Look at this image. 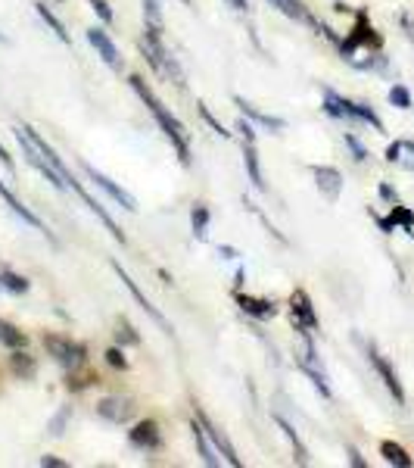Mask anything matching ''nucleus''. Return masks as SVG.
<instances>
[{"instance_id":"412c9836","label":"nucleus","mask_w":414,"mask_h":468,"mask_svg":"<svg viewBox=\"0 0 414 468\" xmlns=\"http://www.w3.org/2000/svg\"><path fill=\"white\" fill-rule=\"evenodd\" d=\"M34 10H38V16L44 19V23H47V28H50V32H53L56 38L63 41V44H69V32H65V25H63L60 19L53 16V10H50L47 4H41V0H38V4H34Z\"/></svg>"},{"instance_id":"a18cd8bd","label":"nucleus","mask_w":414,"mask_h":468,"mask_svg":"<svg viewBox=\"0 0 414 468\" xmlns=\"http://www.w3.org/2000/svg\"><path fill=\"white\" fill-rule=\"evenodd\" d=\"M402 150H408V153H414V141H402Z\"/></svg>"},{"instance_id":"c9c22d12","label":"nucleus","mask_w":414,"mask_h":468,"mask_svg":"<svg viewBox=\"0 0 414 468\" xmlns=\"http://www.w3.org/2000/svg\"><path fill=\"white\" fill-rule=\"evenodd\" d=\"M200 113H202V119H206V122H209V125H212V128H215V132H218V134H221V138H228V134H231V132H224V128H221V122H218V119L212 116V113H209V106H202V103H200Z\"/></svg>"},{"instance_id":"6e6552de","label":"nucleus","mask_w":414,"mask_h":468,"mask_svg":"<svg viewBox=\"0 0 414 468\" xmlns=\"http://www.w3.org/2000/svg\"><path fill=\"white\" fill-rule=\"evenodd\" d=\"M361 44H374V47H380V34H377L374 28L368 25V16H365V13H358V25H355V28H352V34H349L343 44H339V50H343L346 60H352V53H355V50H358Z\"/></svg>"},{"instance_id":"e433bc0d","label":"nucleus","mask_w":414,"mask_h":468,"mask_svg":"<svg viewBox=\"0 0 414 468\" xmlns=\"http://www.w3.org/2000/svg\"><path fill=\"white\" fill-rule=\"evenodd\" d=\"M237 132H240V134H243V141H250V144H256V132H252V125H250V122H246V116H243V119H240V122H237Z\"/></svg>"},{"instance_id":"f03ea898","label":"nucleus","mask_w":414,"mask_h":468,"mask_svg":"<svg viewBox=\"0 0 414 468\" xmlns=\"http://www.w3.org/2000/svg\"><path fill=\"white\" fill-rule=\"evenodd\" d=\"M44 347H47V353L63 365V369H75V365L84 362V347L82 343H72L69 337L47 334L44 337Z\"/></svg>"},{"instance_id":"4468645a","label":"nucleus","mask_w":414,"mask_h":468,"mask_svg":"<svg viewBox=\"0 0 414 468\" xmlns=\"http://www.w3.org/2000/svg\"><path fill=\"white\" fill-rule=\"evenodd\" d=\"M87 41H91V47L97 50L100 56H103V63H106V66L119 69V50H115L112 38H109V34L103 32V28H91V32H87Z\"/></svg>"},{"instance_id":"6ab92c4d","label":"nucleus","mask_w":414,"mask_h":468,"mask_svg":"<svg viewBox=\"0 0 414 468\" xmlns=\"http://www.w3.org/2000/svg\"><path fill=\"white\" fill-rule=\"evenodd\" d=\"M377 222H380L383 234H392V228H396V225H402L405 232H411V228H414V213L405 210V206H392L389 219H377Z\"/></svg>"},{"instance_id":"9b49d317","label":"nucleus","mask_w":414,"mask_h":468,"mask_svg":"<svg viewBox=\"0 0 414 468\" xmlns=\"http://www.w3.org/2000/svg\"><path fill=\"white\" fill-rule=\"evenodd\" d=\"M196 419L202 422V428H206L209 441L215 443V450L221 453V459H224V462H228V465H234V468H240V465H243V462H240V456H237V450H234V443L228 441V434H224V431H218L215 424L209 422V419H206V415H202V412H196Z\"/></svg>"},{"instance_id":"a19ab883","label":"nucleus","mask_w":414,"mask_h":468,"mask_svg":"<svg viewBox=\"0 0 414 468\" xmlns=\"http://www.w3.org/2000/svg\"><path fill=\"white\" fill-rule=\"evenodd\" d=\"M0 163L6 165V172H16V165H13V156L6 153V147H4V144H0Z\"/></svg>"},{"instance_id":"f257e3e1","label":"nucleus","mask_w":414,"mask_h":468,"mask_svg":"<svg viewBox=\"0 0 414 468\" xmlns=\"http://www.w3.org/2000/svg\"><path fill=\"white\" fill-rule=\"evenodd\" d=\"M128 82H131V88L137 91V97H141L143 103H147V110L153 113V119H156V125L162 128V134H165V138L172 141V147L178 150V160L187 165V163H190V134L184 132V125H181V122L172 116V113H169V106H165L162 100H159L156 94H153V88H150L147 82H143L141 75H131Z\"/></svg>"},{"instance_id":"58836bf2","label":"nucleus","mask_w":414,"mask_h":468,"mask_svg":"<svg viewBox=\"0 0 414 468\" xmlns=\"http://www.w3.org/2000/svg\"><path fill=\"white\" fill-rule=\"evenodd\" d=\"M41 465L44 468H65L69 462H63V459H56V456H41Z\"/></svg>"},{"instance_id":"37998d69","label":"nucleus","mask_w":414,"mask_h":468,"mask_svg":"<svg viewBox=\"0 0 414 468\" xmlns=\"http://www.w3.org/2000/svg\"><path fill=\"white\" fill-rule=\"evenodd\" d=\"M380 197H387V200H392V203H396V191H392L389 184H380Z\"/></svg>"},{"instance_id":"0eeeda50","label":"nucleus","mask_w":414,"mask_h":468,"mask_svg":"<svg viewBox=\"0 0 414 468\" xmlns=\"http://www.w3.org/2000/svg\"><path fill=\"white\" fill-rule=\"evenodd\" d=\"M112 269H115V275H119V278H122V284H125V287H128V291H131V297H134V300H137V306H141V309H143V312H147V315H150V319H153V322H156V325H159V328H162V331H169V334H172V325H169V319H165V315H162V312H159V309H156V306H153V303H150V300H147V297H143V291H141V287H137V284H134V281H131V275H128V272H125V269H122V265H119V263H112Z\"/></svg>"},{"instance_id":"aec40b11","label":"nucleus","mask_w":414,"mask_h":468,"mask_svg":"<svg viewBox=\"0 0 414 468\" xmlns=\"http://www.w3.org/2000/svg\"><path fill=\"white\" fill-rule=\"evenodd\" d=\"M380 456L387 459L389 465H396V468H411L408 450H405V446H399L396 441H383V443H380Z\"/></svg>"},{"instance_id":"c03bdc74","label":"nucleus","mask_w":414,"mask_h":468,"mask_svg":"<svg viewBox=\"0 0 414 468\" xmlns=\"http://www.w3.org/2000/svg\"><path fill=\"white\" fill-rule=\"evenodd\" d=\"M218 253H221V259H237V250L234 247H218Z\"/></svg>"},{"instance_id":"2f4dec72","label":"nucleus","mask_w":414,"mask_h":468,"mask_svg":"<svg viewBox=\"0 0 414 468\" xmlns=\"http://www.w3.org/2000/svg\"><path fill=\"white\" fill-rule=\"evenodd\" d=\"M69 415H72V409H69V406H63L60 412H56V419L47 424V431H50V434H53V437H63V431H65V422H69Z\"/></svg>"},{"instance_id":"2eb2a0df","label":"nucleus","mask_w":414,"mask_h":468,"mask_svg":"<svg viewBox=\"0 0 414 468\" xmlns=\"http://www.w3.org/2000/svg\"><path fill=\"white\" fill-rule=\"evenodd\" d=\"M234 103L240 106V113H243L246 119H252V122H259V125H265V128H274V132H283L287 128V122H283L280 116H268V113H259L252 103H246L243 97H234Z\"/></svg>"},{"instance_id":"5701e85b","label":"nucleus","mask_w":414,"mask_h":468,"mask_svg":"<svg viewBox=\"0 0 414 468\" xmlns=\"http://www.w3.org/2000/svg\"><path fill=\"white\" fill-rule=\"evenodd\" d=\"M0 343L10 347V350H19V347H25V334H22L16 325H10V322L0 319Z\"/></svg>"},{"instance_id":"de8ad7c7","label":"nucleus","mask_w":414,"mask_h":468,"mask_svg":"<svg viewBox=\"0 0 414 468\" xmlns=\"http://www.w3.org/2000/svg\"><path fill=\"white\" fill-rule=\"evenodd\" d=\"M0 291H4V287H0Z\"/></svg>"},{"instance_id":"a878e982","label":"nucleus","mask_w":414,"mask_h":468,"mask_svg":"<svg viewBox=\"0 0 414 468\" xmlns=\"http://www.w3.org/2000/svg\"><path fill=\"white\" fill-rule=\"evenodd\" d=\"M274 422L280 424V431H283V434H287V441L296 446V459H299V462L305 465V462H309V453H305V446H302V441H299V434H296V431H293V424H290V422H283L280 415H274Z\"/></svg>"},{"instance_id":"39448f33","label":"nucleus","mask_w":414,"mask_h":468,"mask_svg":"<svg viewBox=\"0 0 414 468\" xmlns=\"http://www.w3.org/2000/svg\"><path fill=\"white\" fill-rule=\"evenodd\" d=\"M268 4L274 6V10H280L283 16H290V19H296V23H305L311 28V32H318V34H324V38H333V32L327 25H321L315 16L309 13V6L302 4V0H268Z\"/></svg>"},{"instance_id":"20e7f679","label":"nucleus","mask_w":414,"mask_h":468,"mask_svg":"<svg viewBox=\"0 0 414 468\" xmlns=\"http://www.w3.org/2000/svg\"><path fill=\"white\" fill-rule=\"evenodd\" d=\"M82 169H84V175H87V178H91V182H93V184H97V187H100V191H106V194H109V197H112V200H115V203H119V206H122V210H128V213H137V200H134V197H131V194L125 191V187H119V184H115V182H112V178H106V175H103V172H97V169H93V165H91V163H82Z\"/></svg>"},{"instance_id":"dca6fc26","label":"nucleus","mask_w":414,"mask_h":468,"mask_svg":"<svg viewBox=\"0 0 414 468\" xmlns=\"http://www.w3.org/2000/svg\"><path fill=\"white\" fill-rule=\"evenodd\" d=\"M237 303H240V309H243L246 315H256V319H274V315H278V306H274L271 300L243 297V293H237Z\"/></svg>"},{"instance_id":"cd10ccee","label":"nucleus","mask_w":414,"mask_h":468,"mask_svg":"<svg viewBox=\"0 0 414 468\" xmlns=\"http://www.w3.org/2000/svg\"><path fill=\"white\" fill-rule=\"evenodd\" d=\"M389 103L396 106V110H408V106H411V91L405 88V84H392V88H389Z\"/></svg>"},{"instance_id":"423d86ee","label":"nucleus","mask_w":414,"mask_h":468,"mask_svg":"<svg viewBox=\"0 0 414 468\" xmlns=\"http://www.w3.org/2000/svg\"><path fill=\"white\" fill-rule=\"evenodd\" d=\"M290 309H293V325L302 331V334H311L318 328V315H315V306H311L309 293L305 291H293L290 297Z\"/></svg>"},{"instance_id":"a211bd4d","label":"nucleus","mask_w":414,"mask_h":468,"mask_svg":"<svg viewBox=\"0 0 414 468\" xmlns=\"http://www.w3.org/2000/svg\"><path fill=\"white\" fill-rule=\"evenodd\" d=\"M190 431H193V441H196V450H200V456H202V462L206 465H218V456H215V450H212V443H209V434H206V428H202V422L200 419H193L190 424Z\"/></svg>"},{"instance_id":"9d476101","label":"nucleus","mask_w":414,"mask_h":468,"mask_svg":"<svg viewBox=\"0 0 414 468\" xmlns=\"http://www.w3.org/2000/svg\"><path fill=\"white\" fill-rule=\"evenodd\" d=\"M315 184L321 191V197L330 200V203H337L339 194H343V175L333 165H315Z\"/></svg>"},{"instance_id":"473e14b6","label":"nucleus","mask_w":414,"mask_h":468,"mask_svg":"<svg viewBox=\"0 0 414 468\" xmlns=\"http://www.w3.org/2000/svg\"><path fill=\"white\" fill-rule=\"evenodd\" d=\"M346 147L352 150V153H355V160H358V163H365V160H368V150H365V144H361L358 138H355V134H346Z\"/></svg>"},{"instance_id":"7c9ffc66","label":"nucleus","mask_w":414,"mask_h":468,"mask_svg":"<svg viewBox=\"0 0 414 468\" xmlns=\"http://www.w3.org/2000/svg\"><path fill=\"white\" fill-rule=\"evenodd\" d=\"M13 372L22 374V378H32V374H34L32 356H25V353H13Z\"/></svg>"},{"instance_id":"bb28decb","label":"nucleus","mask_w":414,"mask_h":468,"mask_svg":"<svg viewBox=\"0 0 414 468\" xmlns=\"http://www.w3.org/2000/svg\"><path fill=\"white\" fill-rule=\"evenodd\" d=\"M0 287L10 293H25L28 291V278L16 275V272H0Z\"/></svg>"},{"instance_id":"b1692460","label":"nucleus","mask_w":414,"mask_h":468,"mask_svg":"<svg viewBox=\"0 0 414 468\" xmlns=\"http://www.w3.org/2000/svg\"><path fill=\"white\" fill-rule=\"evenodd\" d=\"M349 116L352 119H361V122H368V125H374L377 132H383V122H380V116H377L370 106H365V103H352L349 100Z\"/></svg>"},{"instance_id":"ddd939ff","label":"nucleus","mask_w":414,"mask_h":468,"mask_svg":"<svg viewBox=\"0 0 414 468\" xmlns=\"http://www.w3.org/2000/svg\"><path fill=\"white\" fill-rule=\"evenodd\" d=\"M128 441L137 446V450H159V443H162V437H159V424L156 422H141L134 424V428L128 431Z\"/></svg>"},{"instance_id":"c756f323","label":"nucleus","mask_w":414,"mask_h":468,"mask_svg":"<svg viewBox=\"0 0 414 468\" xmlns=\"http://www.w3.org/2000/svg\"><path fill=\"white\" fill-rule=\"evenodd\" d=\"M302 372L309 374V378H311V384H315L318 391H321V397H330V387H327V378H324V372H318V369H315V365H311V362H302Z\"/></svg>"},{"instance_id":"72a5a7b5","label":"nucleus","mask_w":414,"mask_h":468,"mask_svg":"<svg viewBox=\"0 0 414 468\" xmlns=\"http://www.w3.org/2000/svg\"><path fill=\"white\" fill-rule=\"evenodd\" d=\"M106 362L112 365V369H128V359H125V353H122L119 347L106 350Z\"/></svg>"},{"instance_id":"49530a36","label":"nucleus","mask_w":414,"mask_h":468,"mask_svg":"<svg viewBox=\"0 0 414 468\" xmlns=\"http://www.w3.org/2000/svg\"><path fill=\"white\" fill-rule=\"evenodd\" d=\"M181 4H187V6H190V0H181Z\"/></svg>"},{"instance_id":"4be33fe9","label":"nucleus","mask_w":414,"mask_h":468,"mask_svg":"<svg viewBox=\"0 0 414 468\" xmlns=\"http://www.w3.org/2000/svg\"><path fill=\"white\" fill-rule=\"evenodd\" d=\"M143 19H147V28L156 34L165 32V19H162V6L159 0H143Z\"/></svg>"},{"instance_id":"7ed1b4c3","label":"nucleus","mask_w":414,"mask_h":468,"mask_svg":"<svg viewBox=\"0 0 414 468\" xmlns=\"http://www.w3.org/2000/svg\"><path fill=\"white\" fill-rule=\"evenodd\" d=\"M368 362L374 365V372H377V374H380L383 387H387V391L392 393V400H396V403H405L402 381H399V374H396V369H392V362H389L387 356H383L380 350L374 347V343H370V347H368Z\"/></svg>"},{"instance_id":"1a4fd4ad","label":"nucleus","mask_w":414,"mask_h":468,"mask_svg":"<svg viewBox=\"0 0 414 468\" xmlns=\"http://www.w3.org/2000/svg\"><path fill=\"white\" fill-rule=\"evenodd\" d=\"M97 415L112 424H122L134 415V400L131 397H103L97 403Z\"/></svg>"},{"instance_id":"f704fd0d","label":"nucleus","mask_w":414,"mask_h":468,"mask_svg":"<svg viewBox=\"0 0 414 468\" xmlns=\"http://www.w3.org/2000/svg\"><path fill=\"white\" fill-rule=\"evenodd\" d=\"M87 4H91V10L97 13V16L103 19V23H112V10H109L106 0H87Z\"/></svg>"},{"instance_id":"f8f14e48","label":"nucleus","mask_w":414,"mask_h":468,"mask_svg":"<svg viewBox=\"0 0 414 468\" xmlns=\"http://www.w3.org/2000/svg\"><path fill=\"white\" fill-rule=\"evenodd\" d=\"M0 197H4V203L10 206V213H13V215H19V219L25 222L28 228H34V232L47 234V225H44V222L38 219V215H34L32 210H28V206H22V200H19L16 194H13V191H10V187H6L4 182H0Z\"/></svg>"},{"instance_id":"79ce46f5","label":"nucleus","mask_w":414,"mask_h":468,"mask_svg":"<svg viewBox=\"0 0 414 468\" xmlns=\"http://www.w3.org/2000/svg\"><path fill=\"white\" fill-rule=\"evenodd\" d=\"M231 6H234L237 13H250V0H228Z\"/></svg>"},{"instance_id":"393cba45","label":"nucleus","mask_w":414,"mask_h":468,"mask_svg":"<svg viewBox=\"0 0 414 468\" xmlns=\"http://www.w3.org/2000/svg\"><path fill=\"white\" fill-rule=\"evenodd\" d=\"M324 110L330 113L333 119H346L349 116V100H343L339 94H333V91H324Z\"/></svg>"},{"instance_id":"4c0bfd02","label":"nucleus","mask_w":414,"mask_h":468,"mask_svg":"<svg viewBox=\"0 0 414 468\" xmlns=\"http://www.w3.org/2000/svg\"><path fill=\"white\" fill-rule=\"evenodd\" d=\"M387 160H389V163H399V160H402V141L389 144V147H387Z\"/></svg>"},{"instance_id":"f3484780","label":"nucleus","mask_w":414,"mask_h":468,"mask_svg":"<svg viewBox=\"0 0 414 468\" xmlns=\"http://www.w3.org/2000/svg\"><path fill=\"white\" fill-rule=\"evenodd\" d=\"M243 163H246V172H250V182L256 191H265V178H261V165H259V153H256V144L243 141Z\"/></svg>"},{"instance_id":"c85d7f7f","label":"nucleus","mask_w":414,"mask_h":468,"mask_svg":"<svg viewBox=\"0 0 414 468\" xmlns=\"http://www.w3.org/2000/svg\"><path fill=\"white\" fill-rule=\"evenodd\" d=\"M190 222H193V234L202 241V237H206V228H209V210L206 206H193Z\"/></svg>"},{"instance_id":"ea45409f","label":"nucleus","mask_w":414,"mask_h":468,"mask_svg":"<svg viewBox=\"0 0 414 468\" xmlns=\"http://www.w3.org/2000/svg\"><path fill=\"white\" fill-rule=\"evenodd\" d=\"M349 462H352L355 468H365L368 462H365V459H361V453L358 450H355V446H349Z\"/></svg>"}]
</instances>
